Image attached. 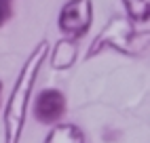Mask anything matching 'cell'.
Instances as JSON below:
<instances>
[{
	"label": "cell",
	"mask_w": 150,
	"mask_h": 143,
	"mask_svg": "<svg viewBox=\"0 0 150 143\" xmlns=\"http://www.w3.org/2000/svg\"><path fill=\"white\" fill-rule=\"evenodd\" d=\"M47 57H49V42L42 40V42L36 44V48L30 53V57L25 59V63L19 69V76L13 84V90L8 95L6 107H4V118H2V122H4V143H19L21 141L30 95L34 90L36 78L40 74V67H42Z\"/></svg>",
	"instance_id": "cell-1"
},
{
	"label": "cell",
	"mask_w": 150,
	"mask_h": 143,
	"mask_svg": "<svg viewBox=\"0 0 150 143\" xmlns=\"http://www.w3.org/2000/svg\"><path fill=\"white\" fill-rule=\"evenodd\" d=\"M146 42H148V32L142 36V32H137L129 19L114 15L93 40L91 48L87 50V59L99 55L104 48H112L123 55H139Z\"/></svg>",
	"instance_id": "cell-2"
},
{
	"label": "cell",
	"mask_w": 150,
	"mask_h": 143,
	"mask_svg": "<svg viewBox=\"0 0 150 143\" xmlns=\"http://www.w3.org/2000/svg\"><path fill=\"white\" fill-rule=\"evenodd\" d=\"M93 23V2L91 0H68L57 17V25L66 36L81 38Z\"/></svg>",
	"instance_id": "cell-3"
},
{
	"label": "cell",
	"mask_w": 150,
	"mask_h": 143,
	"mask_svg": "<svg viewBox=\"0 0 150 143\" xmlns=\"http://www.w3.org/2000/svg\"><path fill=\"white\" fill-rule=\"evenodd\" d=\"M66 114V97L57 88H45L34 101V118L40 124H55Z\"/></svg>",
	"instance_id": "cell-4"
},
{
	"label": "cell",
	"mask_w": 150,
	"mask_h": 143,
	"mask_svg": "<svg viewBox=\"0 0 150 143\" xmlns=\"http://www.w3.org/2000/svg\"><path fill=\"white\" fill-rule=\"evenodd\" d=\"M45 143H85V135L74 124H57L47 132Z\"/></svg>",
	"instance_id": "cell-5"
},
{
	"label": "cell",
	"mask_w": 150,
	"mask_h": 143,
	"mask_svg": "<svg viewBox=\"0 0 150 143\" xmlns=\"http://www.w3.org/2000/svg\"><path fill=\"white\" fill-rule=\"evenodd\" d=\"M76 59V46H74V40H62L57 42L53 48V57H51V63L55 69H68L70 65L74 63Z\"/></svg>",
	"instance_id": "cell-6"
},
{
	"label": "cell",
	"mask_w": 150,
	"mask_h": 143,
	"mask_svg": "<svg viewBox=\"0 0 150 143\" xmlns=\"http://www.w3.org/2000/svg\"><path fill=\"white\" fill-rule=\"evenodd\" d=\"M127 19L131 23H148L150 13V0H123Z\"/></svg>",
	"instance_id": "cell-7"
},
{
	"label": "cell",
	"mask_w": 150,
	"mask_h": 143,
	"mask_svg": "<svg viewBox=\"0 0 150 143\" xmlns=\"http://www.w3.org/2000/svg\"><path fill=\"white\" fill-rule=\"evenodd\" d=\"M13 15V0H0V27Z\"/></svg>",
	"instance_id": "cell-8"
},
{
	"label": "cell",
	"mask_w": 150,
	"mask_h": 143,
	"mask_svg": "<svg viewBox=\"0 0 150 143\" xmlns=\"http://www.w3.org/2000/svg\"><path fill=\"white\" fill-rule=\"evenodd\" d=\"M0 93H2V82H0ZM0 105H2V101H0Z\"/></svg>",
	"instance_id": "cell-9"
}]
</instances>
